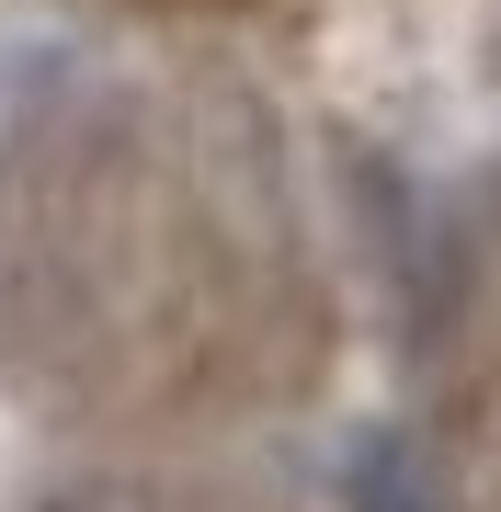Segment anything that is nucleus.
I'll return each mask as SVG.
<instances>
[{"mask_svg":"<svg viewBox=\"0 0 501 512\" xmlns=\"http://www.w3.org/2000/svg\"><path fill=\"white\" fill-rule=\"evenodd\" d=\"M342 512H445V467L399 421H376V433L342 444Z\"/></svg>","mask_w":501,"mask_h":512,"instance_id":"1","label":"nucleus"},{"mask_svg":"<svg viewBox=\"0 0 501 512\" xmlns=\"http://www.w3.org/2000/svg\"><path fill=\"white\" fill-rule=\"evenodd\" d=\"M46 512H80V501H46Z\"/></svg>","mask_w":501,"mask_h":512,"instance_id":"2","label":"nucleus"}]
</instances>
